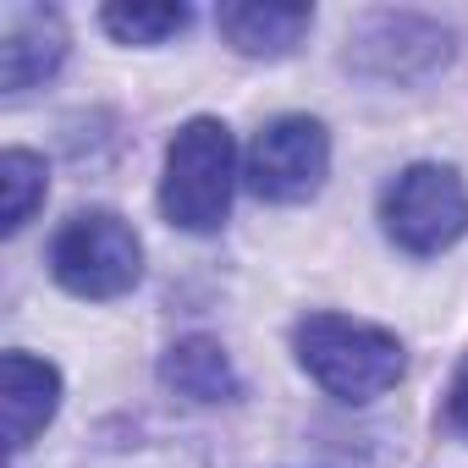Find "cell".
Segmentation results:
<instances>
[{
  "instance_id": "3",
  "label": "cell",
  "mask_w": 468,
  "mask_h": 468,
  "mask_svg": "<svg viewBox=\"0 0 468 468\" xmlns=\"http://www.w3.org/2000/svg\"><path fill=\"white\" fill-rule=\"evenodd\" d=\"M50 276L72 298H122L144 276V243L116 209H78L50 243Z\"/></svg>"
},
{
  "instance_id": "13",
  "label": "cell",
  "mask_w": 468,
  "mask_h": 468,
  "mask_svg": "<svg viewBox=\"0 0 468 468\" xmlns=\"http://www.w3.org/2000/svg\"><path fill=\"white\" fill-rule=\"evenodd\" d=\"M446 408H452V424L468 435V369L457 375V386H452V402H446Z\"/></svg>"
},
{
  "instance_id": "10",
  "label": "cell",
  "mask_w": 468,
  "mask_h": 468,
  "mask_svg": "<svg viewBox=\"0 0 468 468\" xmlns=\"http://www.w3.org/2000/svg\"><path fill=\"white\" fill-rule=\"evenodd\" d=\"M160 380L176 397H187V402H231V397H238V369H231L226 347L209 342V336H182L165 353Z\"/></svg>"
},
{
  "instance_id": "7",
  "label": "cell",
  "mask_w": 468,
  "mask_h": 468,
  "mask_svg": "<svg viewBox=\"0 0 468 468\" xmlns=\"http://www.w3.org/2000/svg\"><path fill=\"white\" fill-rule=\"evenodd\" d=\"M67 61V23L50 6H6L0 23V89L23 94Z\"/></svg>"
},
{
  "instance_id": "12",
  "label": "cell",
  "mask_w": 468,
  "mask_h": 468,
  "mask_svg": "<svg viewBox=\"0 0 468 468\" xmlns=\"http://www.w3.org/2000/svg\"><path fill=\"white\" fill-rule=\"evenodd\" d=\"M100 23L122 45H165L171 34H182L193 23V12L187 6H105Z\"/></svg>"
},
{
  "instance_id": "8",
  "label": "cell",
  "mask_w": 468,
  "mask_h": 468,
  "mask_svg": "<svg viewBox=\"0 0 468 468\" xmlns=\"http://www.w3.org/2000/svg\"><path fill=\"white\" fill-rule=\"evenodd\" d=\"M0 408H6V446L17 457V452L34 446V435L61 408V375H56V364H45L34 353H6V358H0Z\"/></svg>"
},
{
  "instance_id": "5",
  "label": "cell",
  "mask_w": 468,
  "mask_h": 468,
  "mask_svg": "<svg viewBox=\"0 0 468 468\" xmlns=\"http://www.w3.org/2000/svg\"><path fill=\"white\" fill-rule=\"evenodd\" d=\"M342 61L364 78H380V83H413V78H430L452 61V28L424 17V12H369L347 34Z\"/></svg>"
},
{
  "instance_id": "1",
  "label": "cell",
  "mask_w": 468,
  "mask_h": 468,
  "mask_svg": "<svg viewBox=\"0 0 468 468\" xmlns=\"http://www.w3.org/2000/svg\"><path fill=\"white\" fill-rule=\"evenodd\" d=\"M298 364L342 402H369L380 391H391L408 369L402 342L369 320H347V314H309L292 331Z\"/></svg>"
},
{
  "instance_id": "6",
  "label": "cell",
  "mask_w": 468,
  "mask_h": 468,
  "mask_svg": "<svg viewBox=\"0 0 468 468\" xmlns=\"http://www.w3.org/2000/svg\"><path fill=\"white\" fill-rule=\"evenodd\" d=\"M331 171V138L314 116H276L249 149V187L271 204H303Z\"/></svg>"
},
{
  "instance_id": "9",
  "label": "cell",
  "mask_w": 468,
  "mask_h": 468,
  "mask_svg": "<svg viewBox=\"0 0 468 468\" xmlns=\"http://www.w3.org/2000/svg\"><path fill=\"white\" fill-rule=\"evenodd\" d=\"M220 39L238 50V56H292L303 45V34L314 28V6H276V0H238V6H220L215 12Z\"/></svg>"
},
{
  "instance_id": "4",
  "label": "cell",
  "mask_w": 468,
  "mask_h": 468,
  "mask_svg": "<svg viewBox=\"0 0 468 468\" xmlns=\"http://www.w3.org/2000/svg\"><path fill=\"white\" fill-rule=\"evenodd\" d=\"M380 226L402 254H441L468 231V187L452 165H408L380 193Z\"/></svg>"
},
{
  "instance_id": "11",
  "label": "cell",
  "mask_w": 468,
  "mask_h": 468,
  "mask_svg": "<svg viewBox=\"0 0 468 468\" xmlns=\"http://www.w3.org/2000/svg\"><path fill=\"white\" fill-rule=\"evenodd\" d=\"M45 160L39 154H28V149H6L0 154V187H6V231H23L28 226V215L45 204Z\"/></svg>"
},
{
  "instance_id": "2",
  "label": "cell",
  "mask_w": 468,
  "mask_h": 468,
  "mask_svg": "<svg viewBox=\"0 0 468 468\" xmlns=\"http://www.w3.org/2000/svg\"><path fill=\"white\" fill-rule=\"evenodd\" d=\"M231 176H238V149H231L226 122L193 116L165 149V182H160L165 220L182 231H215L231 209Z\"/></svg>"
}]
</instances>
